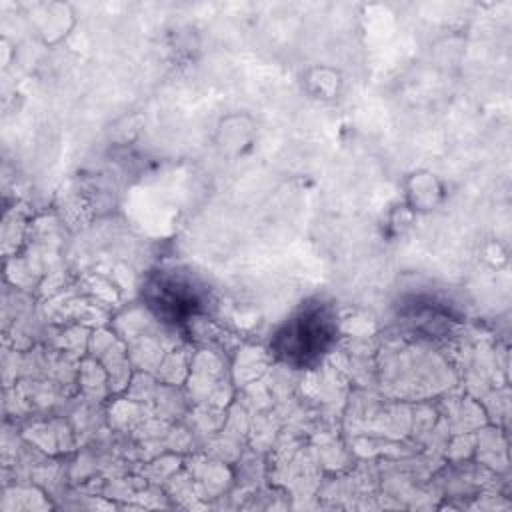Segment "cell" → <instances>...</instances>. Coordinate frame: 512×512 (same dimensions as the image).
<instances>
[{
    "label": "cell",
    "mask_w": 512,
    "mask_h": 512,
    "mask_svg": "<svg viewBox=\"0 0 512 512\" xmlns=\"http://www.w3.org/2000/svg\"><path fill=\"white\" fill-rule=\"evenodd\" d=\"M278 336L288 338V344L282 346V352H286L288 356L296 354L302 360H306L326 348L332 336V330L326 314L320 310H314V312H304L302 316L288 322L284 332Z\"/></svg>",
    "instance_id": "obj_1"
}]
</instances>
